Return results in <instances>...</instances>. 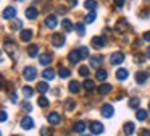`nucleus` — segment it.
Masks as SVG:
<instances>
[{
	"label": "nucleus",
	"mask_w": 150,
	"mask_h": 136,
	"mask_svg": "<svg viewBox=\"0 0 150 136\" xmlns=\"http://www.w3.org/2000/svg\"><path fill=\"white\" fill-rule=\"evenodd\" d=\"M52 44H53V47H63V45H65V34L55 32V34L52 36Z\"/></svg>",
	"instance_id": "nucleus-1"
},
{
	"label": "nucleus",
	"mask_w": 150,
	"mask_h": 136,
	"mask_svg": "<svg viewBox=\"0 0 150 136\" xmlns=\"http://www.w3.org/2000/svg\"><path fill=\"white\" fill-rule=\"evenodd\" d=\"M36 73H37V71H36V68H34V67H26L23 70V76L26 78L28 81H34V79H36Z\"/></svg>",
	"instance_id": "nucleus-2"
},
{
	"label": "nucleus",
	"mask_w": 150,
	"mask_h": 136,
	"mask_svg": "<svg viewBox=\"0 0 150 136\" xmlns=\"http://www.w3.org/2000/svg\"><path fill=\"white\" fill-rule=\"evenodd\" d=\"M105 44H107V39H105L103 36H97V37L92 39V45H94V49H102Z\"/></svg>",
	"instance_id": "nucleus-3"
},
{
	"label": "nucleus",
	"mask_w": 150,
	"mask_h": 136,
	"mask_svg": "<svg viewBox=\"0 0 150 136\" xmlns=\"http://www.w3.org/2000/svg\"><path fill=\"white\" fill-rule=\"evenodd\" d=\"M110 62H111L113 65H120V63H123V62H124V54H123V52H115V54L111 55Z\"/></svg>",
	"instance_id": "nucleus-4"
},
{
	"label": "nucleus",
	"mask_w": 150,
	"mask_h": 136,
	"mask_svg": "<svg viewBox=\"0 0 150 136\" xmlns=\"http://www.w3.org/2000/svg\"><path fill=\"white\" fill-rule=\"evenodd\" d=\"M91 133L92 135H100V133H103V125L100 122H92L91 123Z\"/></svg>",
	"instance_id": "nucleus-5"
},
{
	"label": "nucleus",
	"mask_w": 150,
	"mask_h": 136,
	"mask_svg": "<svg viewBox=\"0 0 150 136\" xmlns=\"http://www.w3.org/2000/svg\"><path fill=\"white\" fill-rule=\"evenodd\" d=\"M2 16H4L5 19H13L15 16H16V8H13V6H8V8L4 10Z\"/></svg>",
	"instance_id": "nucleus-6"
},
{
	"label": "nucleus",
	"mask_w": 150,
	"mask_h": 136,
	"mask_svg": "<svg viewBox=\"0 0 150 136\" xmlns=\"http://www.w3.org/2000/svg\"><path fill=\"white\" fill-rule=\"evenodd\" d=\"M57 24H58V19H57L55 15H50V16H47V18H45V26H47V28L53 29V28H57Z\"/></svg>",
	"instance_id": "nucleus-7"
},
{
	"label": "nucleus",
	"mask_w": 150,
	"mask_h": 136,
	"mask_svg": "<svg viewBox=\"0 0 150 136\" xmlns=\"http://www.w3.org/2000/svg\"><path fill=\"white\" fill-rule=\"evenodd\" d=\"M24 13H26V18H28V19H36L37 15H39V11H37L36 6H28Z\"/></svg>",
	"instance_id": "nucleus-8"
},
{
	"label": "nucleus",
	"mask_w": 150,
	"mask_h": 136,
	"mask_svg": "<svg viewBox=\"0 0 150 136\" xmlns=\"http://www.w3.org/2000/svg\"><path fill=\"white\" fill-rule=\"evenodd\" d=\"M115 29H116L118 32H124V31H127V29H129V24H127L126 19H120V21H116Z\"/></svg>",
	"instance_id": "nucleus-9"
},
{
	"label": "nucleus",
	"mask_w": 150,
	"mask_h": 136,
	"mask_svg": "<svg viewBox=\"0 0 150 136\" xmlns=\"http://www.w3.org/2000/svg\"><path fill=\"white\" fill-rule=\"evenodd\" d=\"M68 60L71 62V63H78L79 60H82V57H81V54H79V50H71V52H69Z\"/></svg>",
	"instance_id": "nucleus-10"
},
{
	"label": "nucleus",
	"mask_w": 150,
	"mask_h": 136,
	"mask_svg": "<svg viewBox=\"0 0 150 136\" xmlns=\"http://www.w3.org/2000/svg\"><path fill=\"white\" fill-rule=\"evenodd\" d=\"M147 79H149V73H145V71H137V73H136L137 84H144Z\"/></svg>",
	"instance_id": "nucleus-11"
},
{
	"label": "nucleus",
	"mask_w": 150,
	"mask_h": 136,
	"mask_svg": "<svg viewBox=\"0 0 150 136\" xmlns=\"http://www.w3.org/2000/svg\"><path fill=\"white\" fill-rule=\"evenodd\" d=\"M102 115H103L105 118H111V117H113V107H111L110 104L103 105L102 107Z\"/></svg>",
	"instance_id": "nucleus-12"
},
{
	"label": "nucleus",
	"mask_w": 150,
	"mask_h": 136,
	"mask_svg": "<svg viewBox=\"0 0 150 136\" xmlns=\"http://www.w3.org/2000/svg\"><path fill=\"white\" fill-rule=\"evenodd\" d=\"M21 126H23L24 130H33V126H34L33 118H31V117H24V118L21 120Z\"/></svg>",
	"instance_id": "nucleus-13"
},
{
	"label": "nucleus",
	"mask_w": 150,
	"mask_h": 136,
	"mask_svg": "<svg viewBox=\"0 0 150 136\" xmlns=\"http://www.w3.org/2000/svg\"><path fill=\"white\" fill-rule=\"evenodd\" d=\"M20 37H21V41L29 42L31 39H33V31H31V29H23V31H21V34H20Z\"/></svg>",
	"instance_id": "nucleus-14"
},
{
	"label": "nucleus",
	"mask_w": 150,
	"mask_h": 136,
	"mask_svg": "<svg viewBox=\"0 0 150 136\" xmlns=\"http://www.w3.org/2000/svg\"><path fill=\"white\" fill-rule=\"evenodd\" d=\"M39 62H40V65L47 67L49 63H52V55H50V54H42V55H39Z\"/></svg>",
	"instance_id": "nucleus-15"
},
{
	"label": "nucleus",
	"mask_w": 150,
	"mask_h": 136,
	"mask_svg": "<svg viewBox=\"0 0 150 136\" xmlns=\"http://www.w3.org/2000/svg\"><path fill=\"white\" fill-rule=\"evenodd\" d=\"M102 63H103V57H100V55H95V57L91 58V67L94 68H98Z\"/></svg>",
	"instance_id": "nucleus-16"
},
{
	"label": "nucleus",
	"mask_w": 150,
	"mask_h": 136,
	"mask_svg": "<svg viewBox=\"0 0 150 136\" xmlns=\"http://www.w3.org/2000/svg\"><path fill=\"white\" fill-rule=\"evenodd\" d=\"M47 120H49L50 125H58V123H60V115L57 112H52L49 117H47Z\"/></svg>",
	"instance_id": "nucleus-17"
},
{
	"label": "nucleus",
	"mask_w": 150,
	"mask_h": 136,
	"mask_svg": "<svg viewBox=\"0 0 150 136\" xmlns=\"http://www.w3.org/2000/svg\"><path fill=\"white\" fill-rule=\"evenodd\" d=\"M111 91V86L108 83H103V84H100V86L97 87V92L98 94H108Z\"/></svg>",
	"instance_id": "nucleus-18"
},
{
	"label": "nucleus",
	"mask_w": 150,
	"mask_h": 136,
	"mask_svg": "<svg viewBox=\"0 0 150 136\" xmlns=\"http://www.w3.org/2000/svg\"><path fill=\"white\" fill-rule=\"evenodd\" d=\"M127 76H129V73H127V70H124V68H120V70L116 71V78L120 81H124Z\"/></svg>",
	"instance_id": "nucleus-19"
},
{
	"label": "nucleus",
	"mask_w": 150,
	"mask_h": 136,
	"mask_svg": "<svg viewBox=\"0 0 150 136\" xmlns=\"http://www.w3.org/2000/svg\"><path fill=\"white\" fill-rule=\"evenodd\" d=\"M15 47H16V45H15L13 42H10V41L5 42V50L8 52V55H10V57H13V54H15Z\"/></svg>",
	"instance_id": "nucleus-20"
},
{
	"label": "nucleus",
	"mask_w": 150,
	"mask_h": 136,
	"mask_svg": "<svg viewBox=\"0 0 150 136\" xmlns=\"http://www.w3.org/2000/svg\"><path fill=\"white\" fill-rule=\"evenodd\" d=\"M86 128H87V125H86L84 122H78V123H74V126H73V130H74L76 133H82Z\"/></svg>",
	"instance_id": "nucleus-21"
},
{
	"label": "nucleus",
	"mask_w": 150,
	"mask_h": 136,
	"mask_svg": "<svg viewBox=\"0 0 150 136\" xmlns=\"http://www.w3.org/2000/svg\"><path fill=\"white\" fill-rule=\"evenodd\" d=\"M28 54H29V57H36V55L39 54V45H36V44L29 45V47H28Z\"/></svg>",
	"instance_id": "nucleus-22"
},
{
	"label": "nucleus",
	"mask_w": 150,
	"mask_h": 136,
	"mask_svg": "<svg viewBox=\"0 0 150 136\" xmlns=\"http://www.w3.org/2000/svg\"><path fill=\"white\" fill-rule=\"evenodd\" d=\"M84 6L89 10V11H94L95 6H97V0H86V2H84Z\"/></svg>",
	"instance_id": "nucleus-23"
},
{
	"label": "nucleus",
	"mask_w": 150,
	"mask_h": 136,
	"mask_svg": "<svg viewBox=\"0 0 150 136\" xmlns=\"http://www.w3.org/2000/svg\"><path fill=\"white\" fill-rule=\"evenodd\" d=\"M134 130H136L134 123H131V122L124 123V133H126V135H132V133H134Z\"/></svg>",
	"instance_id": "nucleus-24"
},
{
	"label": "nucleus",
	"mask_w": 150,
	"mask_h": 136,
	"mask_svg": "<svg viewBox=\"0 0 150 136\" xmlns=\"http://www.w3.org/2000/svg\"><path fill=\"white\" fill-rule=\"evenodd\" d=\"M69 91H71V92H79V91H81V84H79L78 81H71V83H69Z\"/></svg>",
	"instance_id": "nucleus-25"
},
{
	"label": "nucleus",
	"mask_w": 150,
	"mask_h": 136,
	"mask_svg": "<svg viewBox=\"0 0 150 136\" xmlns=\"http://www.w3.org/2000/svg\"><path fill=\"white\" fill-rule=\"evenodd\" d=\"M44 78H45V79H53V78H55V71L52 70V68H47V70H44Z\"/></svg>",
	"instance_id": "nucleus-26"
},
{
	"label": "nucleus",
	"mask_w": 150,
	"mask_h": 136,
	"mask_svg": "<svg viewBox=\"0 0 150 136\" xmlns=\"http://www.w3.org/2000/svg\"><path fill=\"white\" fill-rule=\"evenodd\" d=\"M107 76H108V73L105 70H98L97 74H95V78H97L98 81H105V79H107Z\"/></svg>",
	"instance_id": "nucleus-27"
},
{
	"label": "nucleus",
	"mask_w": 150,
	"mask_h": 136,
	"mask_svg": "<svg viewBox=\"0 0 150 136\" xmlns=\"http://www.w3.org/2000/svg\"><path fill=\"white\" fill-rule=\"evenodd\" d=\"M62 26H63V29H65L66 32H69L73 29V24H71V21H69V19H63L62 21Z\"/></svg>",
	"instance_id": "nucleus-28"
},
{
	"label": "nucleus",
	"mask_w": 150,
	"mask_h": 136,
	"mask_svg": "<svg viewBox=\"0 0 150 136\" xmlns=\"http://www.w3.org/2000/svg\"><path fill=\"white\" fill-rule=\"evenodd\" d=\"M136 117H137V120L144 122V120L147 118V112H145V110H142V109H139V110H137V113H136Z\"/></svg>",
	"instance_id": "nucleus-29"
},
{
	"label": "nucleus",
	"mask_w": 150,
	"mask_h": 136,
	"mask_svg": "<svg viewBox=\"0 0 150 136\" xmlns=\"http://www.w3.org/2000/svg\"><path fill=\"white\" fill-rule=\"evenodd\" d=\"M139 105H140V99H137V97H132V99L129 100V107H131V109H137Z\"/></svg>",
	"instance_id": "nucleus-30"
},
{
	"label": "nucleus",
	"mask_w": 150,
	"mask_h": 136,
	"mask_svg": "<svg viewBox=\"0 0 150 136\" xmlns=\"http://www.w3.org/2000/svg\"><path fill=\"white\" fill-rule=\"evenodd\" d=\"M95 18H97L95 11H91L87 16H86V23H87V24H91V23H94V21H95Z\"/></svg>",
	"instance_id": "nucleus-31"
},
{
	"label": "nucleus",
	"mask_w": 150,
	"mask_h": 136,
	"mask_svg": "<svg viewBox=\"0 0 150 136\" xmlns=\"http://www.w3.org/2000/svg\"><path fill=\"white\" fill-rule=\"evenodd\" d=\"M37 104H39L40 107H47L49 105V99H47L45 96H40L39 99H37Z\"/></svg>",
	"instance_id": "nucleus-32"
},
{
	"label": "nucleus",
	"mask_w": 150,
	"mask_h": 136,
	"mask_svg": "<svg viewBox=\"0 0 150 136\" xmlns=\"http://www.w3.org/2000/svg\"><path fill=\"white\" fill-rule=\"evenodd\" d=\"M74 29H76V32H78L79 36H84L86 34V28H84V24H81V23H78Z\"/></svg>",
	"instance_id": "nucleus-33"
},
{
	"label": "nucleus",
	"mask_w": 150,
	"mask_h": 136,
	"mask_svg": "<svg viewBox=\"0 0 150 136\" xmlns=\"http://www.w3.org/2000/svg\"><path fill=\"white\" fill-rule=\"evenodd\" d=\"M37 89H39V92H47V91H49V84H47L45 81H42V83H39Z\"/></svg>",
	"instance_id": "nucleus-34"
},
{
	"label": "nucleus",
	"mask_w": 150,
	"mask_h": 136,
	"mask_svg": "<svg viewBox=\"0 0 150 136\" xmlns=\"http://www.w3.org/2000/svg\"><path fill=\"white\" fill-rule=\"evenodd\" d=\"M69 74H71V71H69L68 68H65V67L60 68V76L62 78H69Z\"/></svg>",
	"instance_id": "nucleus-35"
},
{
	"label": "nucleus",
	"mask_w": 150,
	"mask_h": 136,
	"mask_svg": "<svg viewBox=\"0 0 150 136\" xmlns=\"http://www.w3.org/2000/svg\"><path fill=\"white\" fill-rule=\"evenodd\" d=\"M20 28H21V21H20V19H15V21L10 24L11 31H16V29H20Z\"/></svg>",
	"instance_id": "nucleus-36"
},
{
	"label": "nucleus",
	"mask_w": 150,
	"mask_h": 136,
	"mask_svg": "<svg viewBox=\"0 0 150 136\" xmlns=\"http://www.w3.org/2000/svg\"><path fill=\"white\" fill-rule=\"evenodd\" d=\"M94 86H95V84H94V81H92V79H86L84 81V87L87 91H92V89H94Z\"/></svg>",
	"instance_id": "nucleus-37"
},
{
	"label": "nucleus",
	"mask_w": 150,
	"mask_h": 136,
	"mask_svg": "<svg viewBox=\"0 0 150 136\" xmlns=\"http://www.w3.org/2000/svg\"><path fill=\"white\" fill-rule=\"evenodd\" d=\"M78 50H79V54H81L82 58H87L89 57V49L87 47H79Z\"/></svg>",
	"instance_id": "nucleus-38"
},
{
	"label": "nucleus",
	"mask_w": 150,
	"mask_h": 136,
	"mask_svg": "<svg viewBox=\"0 0 150 136\" xmlns=\"http://www.w3.org/2000/svg\"><path fill=\"white\" fill-rule=\"evenodd\" d=\"M79 74H81V76H89V68L87 67H81L79 68Z\"/></svg>",
	"instance_id": "nucleus-39"
},
{
	"label": "nucleus",
	"mask_w": 150,
	"mask_h": 136,
	"mask_svg": "<svg viewBox=\"0 0 150 136\" xmlns=\"http://www.w3.org/2000/svg\"><path fill=\"white\" fill-rule=\"evenodd\" d=\"M23 94H24L26 97H31V96H33V89H31L29 86H24V87H23Z\"/></svg>",
	"instance_id": "nucleus-40"
},
{
	"label": "nucleus",
	"mask_w": 150,
	"mask_h": 136,
	"mask_svg": "<svg viewBox=\"0 0 150 136\" xmlns=\"http://www.w3.org/2000/svg\"><path fill=\"white\" fill-rule=\"evenodd\" d=\"M73 107H74V102H73L71 99H68V100H66V105H65V109H66V110H68V112H69V110H71Z\"/></svg>",
	"instance_id": "nucleus-41"
},
{
	"label": "nucleus",
	"mask_w": 150,
	"mask_h": 136,
	"mask_svg": "<svg viewBox=\"0 0 150 136\" xmlns=\"http://www.w3.org/2000/svg\"><path fill=\"white\" fill-rule=\"evenodd\" d=\"M5 120H7V112L0 110V122H5Z\"/></svg>",
	"instance_id": "nucleus-42"
},
{
	"label": "nucleus",
	"mask_w": 150,
	"mask_h": 136,
	"mask_svg": "<svg viewBox=\"0 0 150 136\" xmlns=\"http://www.w3.org/2000/svg\"><path fill=\"white\" fill-rule=\"evenodd\" d=\"M21 107H23V110H26V112H31V104L29 102H24Z\"/></svg>",
	"instance_id": "nucleus-43"
},
{
	"label": "nucleus",
	"mask_w": 150,
	"mask_h": 136,
	"mask_svg": "<svg viewBox=\"0 0 150 136\" xmlns=\"http://www.w3.org/2000/svg\"><path fill=\"white\" fill-rule=\"evenodd\" d=\"M139 135H140V136H150V131H149V130H145V128H144V130H140V133H139Z\"/></svg>",
	"instance_id": "nucleus-44"
},
{
	"label": "nucleus",
	"mask_w": 150,
	"mask_h": 136,
	"mask_svg": "<svg viewBox=\"0 0 150 136\" xmlns=\"http://www.w3.org/2000/svg\"><path fill=\"white\" fill-rule=\"evenodd\" d=\"M40 133H42V136H49L50 135L49 128H42V130H40Z\"/></svg>",
	"instance_id": "nucleus-45"
},
{
	"label": "nucleus",
	"mask_w": 150,
	"mask_h": 136,
	"mask_svg": "<svg viewBox=\"0 0 150 136\" xmlns=\"http://www.w3.org/2000/svg\"><path fill=\"white\" fill-rule=\"evenodd\" d=\"M10 100H11L13 104H16V102H18V97H16V94H11V96H10Z\"/></svg>",
	"instance_id": "nucleus-46"
},
{
	"label": "nucleus",
	"mask_w": 150,
	"mask_h": 136,
	"mask_svg": "<svg viewBox=\"0 0 150 136\" xmlns=\"http://www.w3.org/2000/svg\"><path fill=\"white\" fill-rule=\"evenodd\" d=\"M115 5H116V6H123L124 5V0H115Z\"/></svg>",
	"instance_id": "nucleus-47"
},
{
	"label": "nucleus",
	"mask_w": 150,
	"mask_h": 136,
	"mask_svg": "<svg viewBox=\"0 0 150 136\" xmlns=\"http://www.w3.org/2000/svg\"><path fill=\"white\" fill-rule=\"evenodd\" d=\"M144 39H145L147 42H150V31H147L145 34H144Z\"/></svg>",
	"instance_id": "nucleus-48"
},
{
	"label": "nucleus",
	"mask_w": 150,
	"mask_h": 136,
	"mask_svg": "<svg viewBox=\"0 0 150 136\" xmlns=\"http://www.w3.org/2000/svg\"><path fill=\"white\" fill-rule=\"evenodd\" d=\"M2 87H4V81L0 79V89H2Z\"/></svg>",
	"instance_id": "nucleus-49"
},
{
	"label": "nucleus",
	"mask_w": 150,
	"mask_h": 136,
	"mask_svg": "<svg viewBox=\"0 0 150 136\" xmlns=\"http://www.w3.org/2000/svg\"><path fill=\"white\" fill-rule=\"evenodd\" d=\"M147 55H149V58H150V47H149V50H147Z\"/></svg>",
	"instance_id": "nucleus-50"
},
{
	"label": "nucleus",
	"mask_w": 150,
	"mask_h": 136,
	"mask_svg": "<svg viewBox=\"0 0 150 136\" xmlns=\"http://www.w3.org/2000/svg\"><path fill=\"white\" fill-rule=\"evenodd\" d=\"M82 136H89V135H82Z\"/></svg>",
	"instance_id": "nucleus-51"
},
{
	"label": "nucleus",
	"mask_w": 150,
	"mask_h": 136,
	"mask_svg": "<svg viewBox=\"0 0 150 136\" xmlns=\"http://www.w3.org/2000/svg\"><path fill=\"white\" fill-rule=\"evenodd\" d=\"M149 110H150V104H149Z\"/></svg>",
	"instance_id": "nucleus-52"
},
{
	"label": "nucleus",
	"mask_w": 150,
	"mask_h": 136,
	"mask_svg": "<svg viewBox=\"0 0 150 136\" xmlns=\"http://www.w3.org/2000/svg\"><path fill=\"white\" fill-rule=\"evenodd\" d=\"M0 57H2V54H0Z\"/></svg>",
	"instance_id": "nucleus-53"
},
{
	"label": "nucleus",
	"mask_w": 150,
	"mask_h": 136,
	"mask_svg": "<svg viewBox=\"0 0 150 136\" xmlns=\"http://www.w3.org/2000/svg\"><path fill=\"white\" fill-rule=\"evenodd\" d=\"M0 136H2V135H0Z\"/></svg>",
	"instance_id": "nucleus-54"
}]
</instances>
